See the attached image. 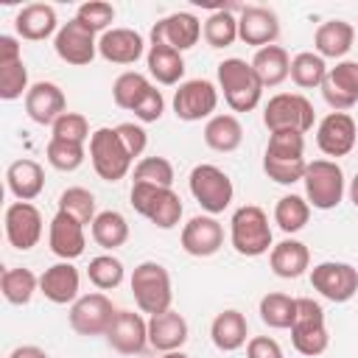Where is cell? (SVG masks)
<instances>
[{"label":"cell","mask_w":358,"mask_h":358,"mask_svg":"<svg viewBox=\"0 0 358 358\" xmlns=\"http://www.w3.org/2000/svg\"><path fill=\"white\" fill-rule=\"evenodd\" d=\"M263 157H274V159H305V134L302 131H271Z\"/></svg>","instance_id":"cell-45"},{"label":"cell","mask_w":358,"mask_h":358,"mask_svg":"<svg viewBox=\"0 0 358 358\" xmlns=\"http://www.w3.org/2000/svg\"><path fill=\"white\" fill-rule=\"evenodd\" d=\"M76 20L90 28L92 34H106L112 20H115V8L112 3H103V0H90V3H81L78 11H76Z\"/></svg>","instance_id":"cell-47"},{"label":"cell","mask_w":358,"mask_h":358,"mask_svg":"<svg viewBox=\"0 0 358 358\" xmlns=\"http://www.w3.org/2000/svg\"><path fill=\"white\" fill-rule=\"evenodd\" d=\"M14 28H17V36L28 42H42L48 36H56L59 34L56 8L48 3H28L14 17Z\"/></svg>","instance_id":"cell-25"},{"label":"cell","mask_w":358,"mask_h":358,"mask_svg":"<svg viewBox=\"0 0 358 358\" xmlns=\"http://www.w3.org/2000/svg\"><path fill=\"white\" fill-rule=\"evenodd\" d=\"M350 201L358 207V173L352 176V182H350Z\"/></svg>","instance_id":"cell-55"},{"label":"cell","mask_w":358,"mask_h":358,"mask_svg":"<svg viewBox=\"0 0 358 358\" xmlns=\"http://www.w3.org/2000/svg\"><path fill=\"white\" fill-rule=\"evenodd\" d=\"M246 336H249V324H246V316L235 308H227L221 310L213 324H210V338L213 344L221 350V352H232V350H241L246 344Z\"/></svg>","instance_id":"cell-30"},{"label":"cell","mask_w":358,"mask_h":358,"mask_svg":"<svg viewBox=\"0 0 358 358\" xmlns=\"http://www.w3.org/2000/svg\"><path fill=\"white\" fill-rule=\"evenodd\" d=\"M20 59H22L20 42H17L14 36L3 34V36H0V64H14V62H20Z\"/></svg>","instance_id":"cell-53"},{"label":"cell","mask_w":358,"mask_h":358,"mask_svg":"<svg viewBox=\"0 0 358 358\" xmlns=\"http://www.w3.org/2000/svg\"><path fill=\"white\" fill-rule=\"evenodd\" d=\"M6 185L17 201H34L45 190V171L36 159H14L6 171Z\"/></svg>","instance_id":"cell-28"},{"label":"cell","mask_w":358,"mask_h":358,"mask_svg":"<svg viewBox=\"0 0 358 358\" xmlns=\"http://www.w3.org/2000/svg\"><path fill=\"white\" fill-rule=\"evenodd\" d=\"M8 358H48V352L36 344H22V347H14L8 352Z\"/></svg>","instance_id":"cell-54"},{"label":"cell","mask_w":358,"mask_h":358,"mask_svg":"<svg viewBox=\"0 0 358 358\" xmlns=\"http://www.w3.org/2000/svg\"><path fill=\"white\" fill-rule=\"evenodd\" d=\"M140 185H154V187H173V165L165 157H143L134 165V179Z\"/></svg>","instance_id":"cell-43"},{"label":"cell","mask_w":358,"mask_h":358,"mask_svg":"<svg viewBox=\"0 0 358 358\" xmlns=\"http://www.w3.org/2000/svg\"><path fill=\"white\" fill-rule=\"evenodd\" d=\"M50 129H53V137L56 140H67V143H78V145H84L92 137L87 117L78 115V112H64Z\"/></svg>","instance_id":"cell-49"},{"label":"cell","mask_w":358,"mask_h":358,"mask_svg":"<svg viewBox=\"0 0 358 358\" xmlns=\"http://www.w3.org/2000/svg\"><path fill=\"white\" fill-rule=\"evenodd\" d=\"M201 22L196 14L190 11H176V14H168L162 17L154 28H151V45H168L173 50H190L199 36H201Z\"/></svg>","instance_id":"cell-17"},{"label":"cell","mask_w":358,"mask_h":358,"mask_svg":"<svg viewBox=\"0 0 358 358\" xmlns=\"http://www.w3.org/2000/svg\"><path fill=\"white\" fill-rule=\"evenodd\" d=\"M90 159H92V168L95 173L103 179V182H120L129 168H131V154L126 151V145L120 143L117 137V129H109V126H101L92 131L90 137Z\"/></svg>","instance_id":"cell-9"},{"label":"cell","mask_w":358,"mask_h":358,"mask_svg":"<svg viewBox=\"0 0 358 358\" xmlns=\"http://www.w3.org/2000/svg\"><path fill=\"white\" fill-rule=\"evenodd\" d=\"M280 36V17L266 6H243L238 17V39L252 48L274 45Z\"/></svg>","instance_id":"cell-19"},{"label":"cell","mask_w":358,"mask_h":358,"mask_svg":"<svg viewBox=\"0 0 358 358\" xmlns=\"http://www.w3.org/2000/svg\"><path fill=\"white\" fill-rule=\"evenodd\" d=\"M187 185H190L193 199L207 215H218L232 204V196H235L232 179L218 165H210V162L196 165L187 176Z\"/></svg>","instance_id":"cell-8"},{"label":"cell","mask_w":358,"mask_h":358,"mask_svg":"<svg viewBox=\"0 0 358 358\" xmlns=\"http://www.w3.org/2000/svg\"><path fill=\"white\" fill-rule=\"evenodd\" d=\"M246 358H285V355L271 336H252L246 341Z\"/></svg>","instance_id":"cell-52"},{"label":"cell","mask_w":358,"mask_h":358,"mask_svg":"<svg viewBox=\"0 0 358 358\" xmlns=\"http://www.w3.org/2000/svg\"><path fill=\"white\" fill-rule=\"evenodd\" d=\"M308 218H310V204H308V199H302V196H296V193L282 196V199L277 201V207H274V224H277L285 235L299 232V229L308 224Z\"/></svg>","instance_id":"cell-40"},{"label":"cell","mask_w":358,"mask_h":358,"mask_svg":"<svg viewBox=\"0 0 358 358\" xmlns=\"http://www.w3.org/2000/svg\"><path fill=\"white\" fill-rule=\"evenodd\" d=\"M115 313L117 310L106 294H84L70 305V327L78 336H106Z\"/></svg>","instance_id":"cell-12"},{"label":"cell","mask_w":358,"mask_h":358,"mask_svg":"<svg viewBox=\"0 0 358 358\" xmlns=\"http://www.w3.org/2000/svg\"><path fill=\"white\" fill-rule=\"evenodd\" d=\"M355 42V28L347 20H327L313 34V48L322 59H344Z\"/></svg>","instance_id":"cell-29"},{"label":"cell","mask_w":358,"mask_h":358,"mask_svg":"<svg viewBox=\"0 0 358 358\" xmlns=\"http://www.w3.org/2000/svg\"><path fill=\"white\" fill-rule=\"evenodd\" d=\"M257 313L263 319V324L274 327V330H291L294 319H296V299L280 291H271L260 299Z\"/></svg>","instance_id":"cell-35"},{"label":"cell","mask_w":358,"mask_h":358,"mask_svg":"<svg viewBox=\"0 0 358 358\" xmlns=\"http://www.w3.org/2000/svg\"><path fill=\"white\" fill-rule=\"evenodd\" d=\"M162 358H190V355H185L182 350H176V352H162Z\"/></svg>","instance_id":"cell-56"},{"label":"cell","mask_w":358,"mask_h":358,"mask_svg":"<svg viewBox=\"0 0 358 358\" xmlns=\"http://www.w3.org/2000/svg\"><path fill=\"white\" fill-rule=\"evenodd\" d=\"M28 67L25 62H14V64H0V98L3 101H17L22 95H28Z\"/></svg>","instance_id":"cell-46"},{"label":"cell","mask_w":358,"mask_h":358,"mask_svg":"<svg viewBox=\"0 0 358 358\" xmlns=\"http://www.w3.org/2000/svg\"><path fill=\"white\" fill-rule=\"evenodd\" d=\"M162 112H165V98H162V92H159L157 87H151V90L143 95V101L134 106V117H137L140 123H157V120L162 117Z\"/></svg>","instance_id":"cell-50"},{"label":"cell","mask_w":358,"mask_h":358,"mask_svg":"<svg viewBox=\"0 0 358 358\" xmlns=\"http://www.w3.org/2000/svg\"><path fill=\"white\" fill-rule=\"evenodd\" d=\"M98 53L112 64H134L145 53V42L134 28H109L98 39Z\"/></svg>","instance_id":"cell-26"},{"label":"cell","mask_w":358,"mask_h":358,"mask_svg":"<svg viewBox=\"0 0 358 358\" xmlns=\"http://www.w3.org/2000/svg\"><path fill=\"white\" fill-rule=\"evenodd\" d=\"M204 143L218 151V154H229L243 143V126L235 115H213L204 123Z\"/></svg>","instance_id":"cell-33"},{"label":"cell","mask_w":358,"mask_h":358,"mask_svg":"<svg viewBox=\"0 0 358 358\" xmlns=\"http://www.w3.org/2000/svg\"><path fill=\"white\" fill-rule=\"evenodd\" d=\"M145 64H148L151 78H157V84H165V87L179 84L182 76H185V59H182V53L173 50V48H168V45H148Z\"/></svg>","instance_id":"cell-32"},{"label":"cell","mask_w":358,"mask_h":358,"mask_svg":"<svg viewBox=\"0 0 358 358\" xmlns=\"http://www.w3.org/2000/svg\"><path fill=\"white\" fill-rule=\"evenodd\" d=\"M92 227V241L101 246V249H117L129 241V224L123 218V213L117 210H103L95 215V221L90 224Z\"/></svg>","instance_id":"cell-34"},{"label":"cell","mask_w":358,"mask_h":358,"mask_svg":"<svg viewBox=\"0 0 358 358\" xmlns=\"http://www.w3.org/2000/svg\"><path fill=\"white\" fill-rule=\"evenodd\" d=\"M291 344L299 355H308V358L322 355L330 344L327 324H324V310L310 296L296 299V319L291 324Z\"/></svg>","instance_id":"cell-5"},{"label":"cell","mask_w":358,"mask_h":358,"mask_svg":"<svg viewBox=\"0 0 358 358\" xmlns=\"http://www.w3.org/2000/svg\"><path fill=\"white\" fill-rule=\"evenodd\" d=\"M218 73V90L224 92V101L232 112H252L263 98V81L257 78L252 62L243 59H224L215 67Z\"/></svg>","instance_id":"cell-1"},{"label":"cell","mask_w":358,"mask_h":358,"mask_svg":"<svg viewBox=\"0 0 358 358\" xmlns=\"http://www.w3.org/2000/svg\"><path fill=\"white\" fill-rule=\"evenodd\" d=\"M252 67H255L257 78L263 81V87H280L291 76V56L280 45H266V48L255 50Z\"/></svg>","instance_id":"cell-31"},{"label":"cell","mask_w":358,"mask_h":358,"mask_svg":"<svg viewBox=\"0 0 358 358\" xmlns=\"http://www.w3.org/2000/svg\"><path fill=\"white\" fill-rule=\"evenodd\" d=\"M106 341L120 355H137L148 347V322L134 310H117L106 330Z\"/></svg>","instance_id":"cell-18"},{"label":"cell","mask_w":358,"mask_h":358,"mask_svg":"<svg viewBox=\"0 0 358 358\" xmlns=\"http://www.w3.org/2000/svg\"><path fill=\"white\" fill-rule=\"evenodd\" d=\"M6 238L14 249L28 252L42 238V213L31 201H11L6 207Z\"/></svg>","instance_id":"cell-15"},{"label":"cell","mask_w":358,"mask_h":358,"mask_svg":"<svg viewBox=\"0 0 358 358\" xmlns=\"http://www.w3.org/2000/svg\"><path fill=\"white\" fill-rule=\"evenodd\" d=\"M310 285L330 302H350L358 294V268L341 260H324L310 268Z\"/></svg>","instance_id":"cell-11"},{"label":"cell","mask_w":358,"mask_h":358,"mask_svg":"<svg viewBox=\"0 0 358 358\" xmlns=\"http://www.w3.org/2000/svg\"><path fill=\"white\" fill-rule=\"evenodd\" d=\"M316 120L313 103L302 92H277L263 109V123L268 131H310Z\"/></svg>","instance_id":"cell-6"},{"label":"cell","mask_w":358,"mask_h":358,"mask_svg":"<svg viewBox=\"0 0 358 358\" xmlns=\"http://www.w3.org/2000/svg\"><path fill=\"white\" fill-rule=\"evenodd\" d=\"M224 246V227L215 215H193L182 227V249L193 257H213Z\"/></svg>","instance_id":"cell-20"},{"label":"cell","mask_w":358,"mask_h":358,"mask_svg":"<svg viewBox=\"0 0 358 358\" xmlns=\"http://www.w3.org/2000/svg\"><path fill=\"white\" fill-rule=\"evenodd\" d=\"M67 112V98L59 84L36 81L25 95V115L39 126H53Z\"/></svg>","instance_id":"cell-21"},{"label":"cell","mask_w":358,"mask_h":358,"mask_svg":"<svg viewBox=\"0 0 358 358\" xmlns=\"http://www.w3.org/2000/svg\"><path fill=\"white\" fill-rule=\"evenodd\" d=\"M235 6H227V8H215L207 20H204V42L210 48H229L235 39H238V17L232 14Z\"/></svg>","instance_id":"cell-36"},{"label":"cell","mask_w":358,"mask_h":358,"mask_svg":"<svg viewBox=\"0 0 358 358\" xmlns=\"http://www.w3.org/2000/svg\"><path fill=\"white\" fill-rule=\"evenodd\" d=\"M131 294H134L137 308L143 313H148V316L171 310L173 288H171L168 268L162 263H157V260H145V263L134 266V271H131Z\"/></svg>","instance_id":"cell-3"},{"label":"cell","mask_w":358,"mask_h":358,"mask_svg":"<svg viewBox=\"0 0 358 358\" xmlns=\"http://www.w3.org/2000/svg\"><path fill=\"white\" fill-rule=\"evenodd\" d=\"M268 266H271V271H274L277 277H282V280H296V277H302V274L308 271V266H310V252H308V246H305L302 241L285 238V241H280V243L271 246V252H268Z\"/></svg>","instance_id":"cell-27"},{"label":"cell","mask_w":358,"mask_h":358,"mask_svg":"<svg viewBox=\"0 0 358 358\" xmlns=\"http://www.w3.org/2000/svg\"><path fill=\"white\" fill-rule=\"evenodd\" d=\"M115 129H117L120 143H123L126 151L131 154V159L140 157V154L145 151V145H148V134H145V129H143L140 123H120V126H115Z\"/></svg>","instance_id":"cell-51"},{"label":"cell","mask_w":358,"mask_h":358,"mask_svg":"<svg viewBox=\"0 0 358 358\" xmlns=\"http://www.w3.org/2000/svg\"><path fill=\"white\" fill-rule=\"evenodd\" d=\"M229 243L243 257H260L271 252L274 243H271V227L266 210L257 204L238 207L229 221Z\"/></svg>","instance_id":"cell-2"},{"label":"cell","mask_w":358,"mask_h":358,"mask_svg":"<svg viewBox=\"0 0 358 358\" xmlns=\"http://www.w3.org/2000/svg\"><path fill=\"white\" fill-rule=\"evenodd\" d=\"M218 106V87L207 78H190L182 81L173 92V115L185 123L196 120H210Z\"/></svg>","instance_id":"cell-10"},{"label":"cell","mask_w":358,"mask_h":358,"mask_svg":"<svg viewBox=\"0 0 358 358\" xmlns=\"http://www.w3.org/2000/svg\"><path fill=\"white\" fill-rule=\"evenodd\" d=\"M39 288V277L31 271V268H6L3 277H0V291L6 296V302L11 305H28L31 296L36 294Z\"/></svg>","instance_id":"cell-38"},{"label":"cell","mask_w":358,"mask_h":358,"mask_svg":"<svg viewBox=\"0 0 358 358\" xmlns=\"http://www.w3.org/2000/svg\"><path fill=\"white\" fill-rule=\"evenodd\" d=\"M187 319L179 310H165L148 319V344L159 352H176L187 341Z\"/></svg>","instance_id":"cell-24"},{"label":"cell","mask_w":358,"mask_h":358,"mask_svg":"<svg viewBox=\"0 0 358 358\" xmlns=\"http://www.w3.org/2000/svg\"><path fill=\"white\" fill-rule=\"evenodd\" d=\"M48 243L50 252L62 260H76L84 255L87 238H84V224L76 221L73 215L56 210V215L50 218V229H48Z\"/></svg>","instance_id":"cell-22"},{"label":"cell","mask_w":358,"mask_h":358,"mask_svg":"<svg viewBox=\"0 0 358 358\" xmlns=\"http://www.w3.org/2000/svg\"><path fill=\"white\" fill-rule=\"evenodd\" d=\"M327 70L330 67L324 64V59L319 53H313V50H302V53H296L291 59V81L299 90H313V87L322 90V84L327 78Z\"/></svg>","instance_id":"cell-37"},{"label":"cell","mask_w":358,"mask_h":358,"mask_svg":"<svg viewBox=\"0 0 358 358\" xmlns=\"http://www.w3.org/2000/svg\"><path fill=\"white\" fill-rule=\"evenodd\" d=\"M358 143V126L347 112H330L316 126V145L324 157H347Z\"/></svg>","instance_id":"cell-13"},{"label":"cell","mask_w":358,"mask_h":358,"mask_svg":"<svg viewBox=\"0 0 358 358\" xmlns=\"http://www.w3.org/2000/svg\"><path fill=\"white\" fill-rule=\"evenodd\" d=\"M78 285H81V277H78V268H76L70 260L53 263V266L45 268L42 277H39V291H42L45 299L53 302V305L76 302V299H78Z\"/></svg>","instance_id":"cell-23"},{"label":"cell","mask_w":358,"mask_h":358,"mask_svg":"<svg viewBox=\"0 0 358 358\" xmlns=\"http://www.w3.org/2000/svg\"><path fill=\"white\" fill-rule=\"evenodd\" d=\"M151 87H154V84H151L143 73L126 70V73H120V76L115 78V84H112V101H115V106L134 112V106L143 101V95H145Z\"/></svg>","instance_id":"cell-39"},{"label":"cell","mask_w":358,"mask_h":358,"mask_svg":"<svg viewBox=\"0 0 358 358\" xmlns=\"http://www.w3.org/2000/svg\"><path fill=\"white\" fill-rule=\"evenodd\" d=\"M305 199L316 210H333L344 199V171L336 159H313L305 168Z\"/></svg>","instance_id":"cell-7"},{"label":"cell","mask_w":358,"mask_h":358,"mask_svg":"<svg viewBox=\"0 0 358 358\" xmlns=\"http://www.w3.org/2000/svg\"><path fill=\"white\" fill-rule=\"evenodd\" d=\"M355 36H358V31H355Z\"/></svg>","instance_id":"cell-57"},{"label":"cell","mask_w":358,"mask_h":358,"mask_svg":"<svg viewBox=\"0 0 358 358\" xmlns=\"http://www.w3.org/2000/svg\"><path fill=\"white\" fill-rule=\"evenodd\" d=\"M53 50H56V56H59L62 62L76 64V67H84V64H90V62L95 59V53H98V39H95V34H92L90 28H84V25L73 17V20H67V22L59 28V34L53 36Z\"/></svg>","instance_id":"cell-14"},{"label":"cell","mask_w":358,"mask_h":358,"mask_svg":"<svg viewBox=\"0 0 358 358\" xmlns=\"http://www.w3.org/2000/svg\"><path fill=\"white\" fill-rule=\"evenodd\" d=\"M45 157H48V162H50L56 171L70 173V171L81 168L87 151H84V145H78V143H67V140L50 137V143L45 145Z\"/></svg>","instance_id":"cell-44"},{"label":"cell","mask_w":358,"mask_h":358,"mask_svg":"<svg viewBox=\"0 0 358 358\" xmlns=\"http://www.w3.org/2000/svg\"><path fill=\"white\" fill-rule=\"evenodd\" d=\"M305 168H308V159H274V157H263V171L277 185L302 182Z\"/></svg>","instance_id":"cell-48"},{"label":"cell","mask_w":358,"mask_h":358,"mask_svg":"<svg viewBox=\"0 0 358 358\" xmlns=\"http://www.w3.org/2000/svg\"><path fill=\"white\" fill-rule=\"evenodd\" d=\"M59 210L67 213V215H73L81 224H92L95 215H98L95 213V196L87 187H67V190H62Z\"/></svg>","instance_id":"cell-42"},{"label":"cell","mask_w":358,"mask_h":358,"mask_svg":"<svg viewBox=\"0 0 358 358\" xmlns=\"http://www.w3.org/2000/svg\"><path fill=\"white\" fill-rule=\"evenodd\" d=\"M123 274H126L123 263H120L117 257H112V255H98V257H92L90 266H87L90 282H92L95 288H101V291L117 288V285L123 282Z\"/></svg>","instance_id":"cell-41"},{"label":"cell","mask_w":358,"mask_h":358,"mask_svg":"<svg viewBox=\"0 0 358 358\" xmlns=\"http://www.w3.org/2000/svg\"><path fill=\"white\" fill-rule=\"evenodd\" d=\"M129 199H131V207L159 229H173L185 210L182 199H179V193H173V187H154V185L131 182Z\"/></svg>","instance_id":"cell-4"},{"label":"cell","mask_w":358,"mask_h":358,"mask_svg":"<svg viewBox=\"0 0 358 358\" xmlns=\"http://www.w3.org/2000/svg\"><path fill=\"white\" fill-rule=\"evenodd\" d=\"M322 98L333 112L352 109L358 103V62H336V67L327 70V78L322 84Z\"/></svg>","instance_id":"cell-16"}]
</instances>
